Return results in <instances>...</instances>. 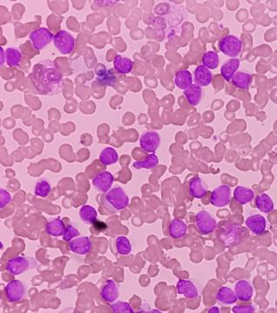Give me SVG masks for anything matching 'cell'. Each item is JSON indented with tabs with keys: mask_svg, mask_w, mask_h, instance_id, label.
Instances as JSON below:
<instances>
[{
	"mask_svg": "<svg viewBox=\"0 0 277 313\" xmlns=\"http://www.w3.org/2000/svg\"><path fill=\"white\" fill-rule=\"evenodd\" d=\"M184 95L191 106L198 105L202 100V87L198 84H192L184 90Z\"/></svg>",
	"mask_w": 277,
	"mask_h": 313,
	"instance_id": "obj_19",
	"label": "cell"
},
{
	"mask_svg": "<svg viewBox=\"0 0 277 313\" xmlns=\"http://www.w3.org/2000/svg\"><path fill=\"white\" fill-rule=\"evenodd\" d=\"M4 293L8 302H21L26 298V287L21 281L11 280L5 286Z\"/></svg>",
	"mask_w": 277,
	"mask_h": 313,
	"instance_id": "obj_6",
	"label": "cell"
},
{
	"mask_svg": "<svg viewBox=\"0 0 277 313\" xmlns=\"http://www.w3.org/2000/svg\"><path fill=\"white\" fill-rule=\"evenodd\" d=\"M4 59L8 66L17 67L20 65L23 59L21 51L17 48H9L5 50Z\"/></svg>",
	"mask_w": 277,
	"mask_h": 313,
	"instance_id": "obj_29",
	"label": "cell"
},
{
	"mask_svg": "<svg viewBox=\"0 0 277 313\" xmlns=\"http://www.w3.org/2000/svg\"><path fill=\"white\" fill-rule=\"evenodd\" d=\"M119 285L112 279H109L101 289V298L104 302L112 304L119 298Z\"/></svg>",
	"mask_w": 277,
	"mask_h": 313,
	"instance_id": "obj_13",
	"label": "cell"
},
{
	"mask_svg": "<svg viewBox=\"0 0 277 313\" xmlns=\"http://www.w3.org/2000/svg\"><path fill=\"white\" fill-rule=\"evenodd\" d=\"M240 67V60L239 59H230L225 62L222 66L221 75L223 77L224 80L230 81L233 79L234 75L236 74L238 69Z\"/></svg>",
	"mask_w": 277,
	"mask_h": 313,
	"instance_id": "obj_20",
	"label": "cell"
},
{
	"mask_svg": "<svg viewBox=\"0 0 277 313\" xmlns=\"http://www.w3.org/2000/svg\"><path fill=\"white\" fill-rule=\"evenodd\" d=\"M187 232V227L186 223L178 219H174L170 223L168 228V233L170 236L173 239H181L183 238Z\"/></svg>",
	"mask_w": 277,
	"mask_h": 313,
	"instance_id": "obj_22",
	"label": "cell"
},
{
	"mask_svg": "<svg viewBox=\"0 0 277 313\" xmlns=\"http://www.w3.org/2000/svg\"><path fill=\"white\" fill-rule=\"evenodd\" d=\"M159 164L158 156L154 153L147 156V158L144 160L135 161L133 163V167L135 169H154Z\"/></svg>",
	"mask_w": 277,
	"mask_h": 313,
	"instance_id": "obj_32",
	"label": "cell"
},
{
	"mask_svg": "<svg viewBox=\"0 0 277 313\" xmlns=\"http://www.w3.org/2000/svg\"><path fill=\"white\" fill-rule=\"evenodd\" d=\"M195 225L203 235H209L216 230L217 222L209 212L202 210L195 216Z\"/></svg>",
	"mask_w": 277,
	"mask_h": 313,
	"instance_id": "obj_9",
	"label": "cell"
},
{
	"mask_svg": "<svg viewBox=\"0 0 277 313\" xmlns=\"http://www.w3.org/2000/svg\"><path fill=\"white\" fill-rule=\"evenodd\" d=\"M104 204L108 210L121 211L129 204V198L121 187H114L108 191L104 197Z\"/></svg>",
	"mask_w": 277,
	"mask_h": 313,
	"instance_id": "obj_2",
	"label": "cell"
},
{
	"mask_svg": "<svg viewBox=\"0 0 277 313\" xmlns=\"http://www.w3.org/2000/svg\"><path fill=\"white\" fill-rule=\"evenodd\" d=\"M116 249L119 255H129L132 251V245L125 236H119L116 239Z\"/></svg>",
	"mask_w": 277,
	"mask_h": 313,
	"instance_id": "obj_36",
	"label": "cell"
},
{
	"mask_svg": "<svg viewBox=\"0 0 277 313\" xmlns=\"http://www.w3.org/2000/svg\"><path fill=\"white\" fill-rule=\"evenodd\" d=\"M0 51H1V58H2V61H1V65L4 63V55L5 54V52H4V49L2 48H0Z\"/></svg>",
	"mask_w": 277,
	"mask_h": 313,
	"instance_id": "obj_42",
	"label": "cell"
},
{
	"mask_svg": "<svg viewBox=\"0 0 277 313\" xmlns=\"http://www.w3.org/2000/svg\"><path fill=\"white\" fill-rule=\"evenodd\" d=\"M79 216L83 222L87 224H93L97 220V211L92 206L85 205L79 210Z\"/></svg>",
	"mask_w": 277,
	"mask_h": 313,
	"instance_id": "obj_31",
	"label": "cell"
},
{
	"mask_svg": "<svg viewBox=\"0 0 277 313\" xmlns=\"http://www.w3.org/2000/svg\"><path fill=\"white\" fill-rule=\"evenodd\" d=\"M189 194L195 199H202L208 194V186L202 178L195 177L189 181L188 185Z\"/></svg>",
	"mask_w": 277,
	"mask_h": 313,
	"instance_id": "obj_15",
	"label": "cell"
},
{
	"mask_svg": "<svg viewBox=\"0 0 277 313\" xmlns=\"http://www.w3.org/2000/svg\"><path fill=\"white\" fill-rule=\"evenodd\" d=\"M242 47V40L234 35H227L220 40V50L231 58H235L241 55Z\"/></svg>",
	"mask_w": 277,
	"mask_h": 313,
	"instance_id": "obj_4",
	"label": "cell"
},
{
	"mask_svg": "<svg viewBox=\"0 0 277 313\" xmlns=\"http://www.w3.org/2000/svg\"><path fill=\"white\" fill-rule=\"evenodd\" d=\"M202 64L209 70H216L219 65V55L215 51H209L202 55Z\"/></svg>",
	"mask_w": 277,
	"mask_h": 313,
	"instance_id": "obj_34",
	"label": "cell"
},
{
	"mask_svg": "<svg viewBox=\"0 0 277 313\" xmlns=\"http://www.w3.org/2000/svg\"><path fill=\"white\" fill-rule=\"evenodd\" d=\"M176 288L178 294L184 295L187 299H195L198 297V290L191 281L180 279Z\"/></svg>",
	"mask_w": 277,
	"mask_h": 313,
	"instance_id": "obj_16",
	"label": "cell"
},
{
	"mask_svg": "<svg viewBox=\"0 0 277 313\" xmlns=\"http://www.w3.org/2000/svg\"><path fill=\"white\" fill-rule=\"evenodd\" d=\"M246 225L254 233L261 235L266 229V221L262 215H251L246 220Z\"/></svg>",
	"mask_w": 277,
	"mask_h": 313,
	"instance_id": "obj_18",
	"label": "cell"
},
{
	"mask_svg": "<svg viewBox=\"0 0 277 313\" xmlns=\"http://www.w3.org/2000/svg\"><path fill=\"white\" fill-rule=\"evenodd\" d=\"M209 313H220V310L216 307H214L212 309L209 310Z\"/></svg>",
	"mask_w": 277,
	"mask_h": 313,
	"instance_id": "obj_43",
	"label": "cell"
},
{
	"mask_svg": "<svg viewBox=\"0 0 277 313\" xmlns=\"http://www.w3.org/2000/svg\"><path fill=\"white\" fill-rule=\"evenodd\" d=\"M255 194L252 190L243 186H237L234 192V199L238 204L244 205L254 199Z\"/></svg>",
	"mask_w": 277,
	"mask_h": 313,
	"instance_id": "obj_25",
	"label": "cell"
},
{
	"mask_svg": "<svg viewBox=\"0 0 277 313\" xmlns=\"http://www.w3.org/2000/svg\"><path fill=\"white\" fill-rule=\"evenodd\" d=\"M46 230L47 234L52 236H60L65 233V224L60 219H54L47 223Z\"/></svg>",
	"mask_w": 277,
	"mask_h": 313,
	"instance_id": "obj_28",
	"label": "cell"
},
{
	"mask_svg": "<svg viewBox=\"0 0 277 313\" xmlns=\"http://www.w3.org/2000/svg\"><path fill=\"white\" fill-rule=\"evenodd\" d=\"M195 80L196 84L202 87L209 86L212 82L213 75L210 70L204 65H200L195 69Z\"/></svg>",
	"mask_w": 277,
	"mask_h": 313,
	"instance_id": "obj_21",
	"label": "cell"
},
{
	"mask_svg": "<svg viewBox=\"0 0 277 313\" xmlns=\"http://www.w3.org/2000/svg\"><path fill=\"white\" fill-rule=\"evenodd\" d=\"M113 313H133L132 306H130L128 303L126 302H118L113 304L111 306Z\"/></svg>",
	"mask_w": 277,
	"mask_h": 313,
	"instance_id": "obj_38",
	"label": "cell"
},
{
	"mask_svg": "<svg viewBox=\"0 0 277 313\" xmlns=\"http://www.w3.org/2000/svg\"><path fill=\"white\" fill-rule=\"evenodd\" d=\"M233 312L235 313H254L255 309L252 306H235L233 308Z\"/></svg>",
	"mask_w": 277,
	"mask_h": 313,
	"instance_id": "obj_41",
	"label": "cell"
},
{
	"mask_svg": "<svg viewBox=\"0 0 277 313\" xmlns=\"http://www.w3.org/2000/svg\"><path fill=\"white\" fill-rule=\"evenodd\" d=\"M97 81L101 85L112 86L115 83V75L112 73V70H106V68H104L103 72L97 71Z\"/></svg>",
	"mask_w": 277,
	"mask_h": 313,
	"instance_id": "obj_35",
	"label": "cell"
},
{
	"mask_svg": "<svg viewBox=\"0 0 277 313\" xmlns=\"http://www.w3.org/2000/svg\"><path fill=\"white\" fill-rule=\"evenodd\" d=\"M37 267L36 260L32 257L16 256L8 260L6 262V270L12 276H17L25 271L33 270Z\"/></svg>",
	"mask_w": 277,
	"mask_h": 313,
	"instance_id": "obj_3",
	"label": "cell"
},
{
	"mask_svg": "<svg viewBox=\"0 0 277 313\" xmlns=\"http://www.w3.org/2000/svg\"><path fill=\"white\" fill-rule=\"evenodd\" d=\"M69 248H70L71 251L75 253V254L85 255L90 253L92 248H93V244L88 237H79L75 240L70 241Z\"/></svg>",
	"mask_w": 277,
	"mask_h": 313,
	"instance_id": "obj_14",
	"label": "cell"
},
{
	"mask_svg": "<svg viewBox=\"0 0 277 313\" xmlns=\"http://www.w3.org/2000/svg\"><path fill=\"white\" fill-rule=\"evenodd\" d=\"M234 292L237 296V299L243 302H248L252 299L253 288L251 284L245 280H241L235 284Z\"/></svg>",
	"mask_w": 277,
	"mask_h": 313,
	"instance_id": "obj_17",
	"label": "cell"
},
{
	"mask_svg": "<svg viewBox=\"0 0 277 313\" xmlns=\"http://www.w3.org/2000/svg\"><path fill=\"white\" fill-rule=\"evenodd\" d=\"M256 204L260 211L263 213H270L274 208V203L269 195L265 193L260 194L256 199Z\"/></svg>",
	"mask_w": 277,
	"mask_h": 313,
	"instance_id": "obj_33",
	"label": "cell"
},
{
	"mask_svg": "<svg viewBox=\"0 0 277 313\" xmlns=\"http://www.w3.org/2000/svg\"><path fill=\"white\" fill-rule=\"evenodd\" d=\"M252 82V76L244 72H238L234 75L232 79V83L234 84V87L248 90Z\"/></svg>",
	"mask_w": 277,
	"mask_h": 313,
	"instance_id": "obj_27",
	"label": "cell"
},
{
	"mask_svg": "<svg viewBox=\"0 0 277 313\" xmlns=\"http://www.w3.org/2000/svg\"><path fill=\"white\" fill-rule=\"evenodd\" d=\"M231 191L229 186L222 185L213 191L210 202L217 208H222L230 202Z\"/></svg>",
	"mask_w": 277,
	"mask_h": 313,
	"instance_id": "obj_10",
	"label": "cell"
},
{
	"mask_svg": "<svg viewBox=\"0 0 277 313\" xmlns=\"http://www.w3.org/2000/svg\"><path fill=\"white\" fill-rule=\"evenodd\" d=\"M54 43L55 48H57L62 55L71 54L75 47L74 38L70 33L63 30L54 35Z\"/></svg>",
	"mask_w": 277,
	"mask_h": 313,
	"instance_id": "obj_8",
	"label": "cell"
},
{
	"mask_svg": "<svg viewBox=\"0 0 277 313\" xmlns=\"http://www.w3.org/2000/svg\"><path fill=\"white\" fill-rule=\"evenodd\" d=\"M119 160V155L112 147H107L101 153L100 161L104 165H110L117 163Z\"/></svg>",
	"mask_w": 277,
	"mask_h": 313,
	"instance_id": "obj_30",
	"label": "cell"
},
{
	"mask_svg": "<svg viewBox=\"0 0 277 313\" xmlns=\"http://www.w3.org/2000/svg\"><path fill=\"white\" fill-rule=\"evenodd\" d=\"M0 198H1L0 199V208L3 209L5 206H7L11 202V194L8 193L6 190L2 188L1 192H0Z\"/></svg>",
	"mask_w": 277,
	"mask_h": 313,
	"instance_id": "obj_40",
	"label": "cell"
},
{
	"mask_svg": "<svg viewBox=\"0 0 277 313\" xmlns=\"http://www.w3.org/2000/svg\"><path fill=\"white\" fill-rule=\"evenodd\" d=\"M114 181L113 175L109 171H101L93 178V185L100 193H107L111 190Z\"/></svg>",
	"mask_w": 277,
	"mask_h": 313,
	"instance_id": "obj_12",
	"label": "cell"
},
{
	"mask_svg": "<svg viewBox=\"0 0 277 313\" xmlns=\"http://www.w3.org/2000/svg\"><path fill=\"white\" fill-rule=\"evenodd\" d=\"M140 145L145 153H155L161 145V137L155 131H147L141 136Z\"/></svg>",
	"mask_w": 277,
	"mask_h": 313,
	"instance_id": "obj_11",
	"label": "cell"
},
{
	"mask_svg": "<svg viewBox=\"0 0 277 313\" xmlns=\"http://www.w3.org/2000/svg\"><path fill=\"white\" fill-rule=\"evenodd\" d=\"M244 233V229L241 226L227 225L224 227L220 234V240L225 247H229L232 244L239 242Z\"/></svg>",
	"mask_w": 277,
	"mask_h": 313,
	"instance_id": "obj_7",
	"label": "cell"
},
{
	"mask_svg": "<svg viewBox=\"0 0 277 313\" xmlns=\"http://www.w3.org/2000/svg\"><path fill=\"white\" fill-rule=\"evenodd\" d=\"M51 189L52 187L49 181H47V179H40L37 182L34 193L36 196L47 198L50 193Z\"/></svg>",
	"mask_w": 277,
	"mask_h": 313,
	"instance_id": "obj_37",
	"label": "cell"
},
{
	"mask_svg": "<svg viewBox=\"0 0 277 313\" xmlns=\"http://www.w3.org/2000/svg\"><path fill=\"white\" fill-rule=\"evenodd\" d=\"M29 38L33 48L40 51L54 40V35L46 27H39L30 33Z\"/></svg>",
	"mask_w": 277,
	"mask_h": 313,
	"instance_id": "obj_5",
	"label": "cell"
},
{
	"mask_svg": "<svg viewBox=\"0 0 277 313\" xmlns=\"http://www.w3.org/2000/svg\"><path fill=\"white\" fill-rule=\"evenodd\" d=\"M79 230H76L74 227H72V225H68V226L65 228V233L63 235V240L65 241H71L72 239H73L74 237L79 236Z\"/></svg>",
	"mask_w": 277,
	"mask_h": 313,
	"instance_id": "obj_39",
	"label": "cell"
},
{
	"mask_svg": "<svg viewBox=\"0 0 277 313\" xmlns=\"http://www.w3.org/2000/svg\"><path fill=\"white\" fill-rule=\"evenodd\" d=\"M174 83L177 87L185 90L193 84L192 74L187 70H179L174 77Z\"/></svg>",
	"mask_w": 277,
	"mask_h": 313,
	"instance_id": "obj_26",
	"label": "cell"
},
{
	"mask_svg": "<svg viewBox=\"0 0 277 313\" xmlns=\"http://www.w3.org/2000/svg\"><path fill=\"white\" fill-rule=\"evenodd\" d=\"M31 77L38 90L45 94H54L61 87L63 75L51 61L36 64Z\"/></svg>",
	"mask_w": 277,
	"mask_h": 313,
	"instance_id": "obj_1",
	"label": "cell"
},
{
	"mask_svg": "<svg viewBox=\"0 0 277 313\" xmlns=\"http://www.w3.org/2000/svg\"><path fill=\"white\" fill-rule=\"evenodd\" d=\"M113 66L116 71L121 75H126L132 72L133 69V62L129 58L117 55L113 60Z\"/></svg>",
	"mask_w": 277,
	"mask_h": 313,
	"instance_id": "obj_23",
	"label": "cell"
},
{
	"mask_svg": "<svg viewBox=\"0 0 277 313\" xmlns=\"http://www.w3.org/2000/svg\"><path fill=\"white\" fill-rule=\"evenodd\" d=\"M216 300L222 305H231L236 302L237 296L230 288L222 287L216 293Z\"/></svg>",
	"mask_w": 277,
	"mask_h": 313,
	"instance_id": "obj_24",
	"label": "cell"
}]
</instances>
